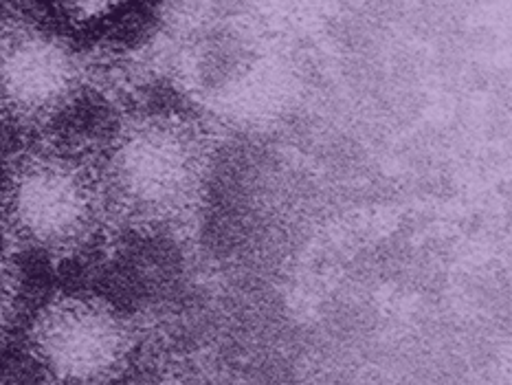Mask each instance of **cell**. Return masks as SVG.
<instances>
[{
  "label": "cell",
  "instance_id": "5",
  "mask_svg": "<svg viewBox=\"0 0 512 385\" xmlns=\"http://www.w3.org/2000/svg\"><path fill=\"white\" fill-rule=\"evenodd\" d=\"M25 308V286L14 256L0 251V350L16 335Z\"/></svg>",
  "mask_w": 512,
  "mask_h": 385
},
{
  "label": "cell",
  "instance_id": "7",
  "mask_svg": "<svg viewBox=\"0 0 512 385\" xmlns=\"http://www.w3.org/2000/svg\"><path fill=\"white\" fill-rule=\"evenodd\" d=\"M117 385H198L194 379L185 377V374L170 372V370H152L137 374L132 379L119 381Z\"/></svg>",
  "mask_w": 512,
  "mask_h": 385
},
{
  "label": "cell",
  "instance_id": "2",
  "mask_svg": "<svg viewBox=\"0 0 512 385\" xmlns=\"http://www.w3.org/2000/svg\"><path fill=\"white\" fill-rule=\"evenodd\" d=\"M108 225L95 148L42 132L9 154L0 172V238L9 256L75 260Z\"/></svg>",
  "mask_w": 512,
  "mask_h": 385
},
{
  "label": "cell",
  "instance_id": "4",
  "mask_svg": "<svg viewBox=\"0 0 512 385\" xmlns=\"http://www.w3.org/2000/svg\"><path fill=\"white\" fill-rule=\"evenodd\" d=\"M86 62L75 44L29 16H0V126L51 132L82 97Z\"/></svg>",
  "mask_w": 512,
  "mask_h": 385
},
{
  "label": "cell",
  "instance_id": "3",
  "mask_svg": "<svg viewBox=\"0 0 512 385\" xmlns=\"http://www.w3.org/2000/svg\"><path fill=\"white\" fill-rule=\"evenodd\" d=\"M139 344L137 328L102 295H51L25 326V361L38 385H117Z\"/></svg>",
  "mask_w": 512,
  "mask_h": 385
},
{
  "label": "cell",
  "instance_id": "6",
  "mask_svg": "<svg viewBox=\"0 0 512 385\" xmlns=\"http://www.w3.org/2000/svg\"><path fill=\"white\" fill-rule=\"evenodd\" d=\"M115 7L117 5H113V3H71V5H62L66 18H69L73 25H77V27L93 25L95 20L106 18Z\"/></svg>",
  "mask_w": 512,
  "mask_h": 385
},
{
  "label": "cell",
  "instance_id": "1",
  "mask_svg": "<svg viewBox=\"0 0 512 385\" xmlns=\"http://www.w3.org/2000/svg\"><path fill=\"white\" fill-rule=\"evenodd\" d=\"M110 220L143 234H187L205 212L216 146L200 121L178 110L121 117L97 146Z\"/></svg>",
  "mask_w": 512,
  "mask_h": 385
}]
</instances>
